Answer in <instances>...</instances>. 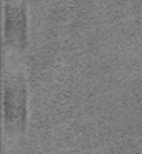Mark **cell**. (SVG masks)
<instances>
[{
    "label": "cell",
    "mask_w": 142,
    "mask_h": 154,
    "mask_svg": "<svg viewBox=\"0 0 142 154\" xmlns=\"http://www.w3.org/2000/svg\"><path fill=\"white\" fill-rule=\"evenodd\" d=\"M4 125L11 134H22L26 126V82L18 72L4 79Z\"/></svg>",
    "instance_id": "cell-1"
},
{
    "label": "cell",
    "mask_w": 142,
    "mask_h": 154,
    "mask_svg": "<svg viewBox=\"0 0 142 154\" xmlns=\"http://www.w3.org/2000/svg\"><path fill=\"white\" fill-rule=\"evenodd\" d=\"M27 38V18L23 0H5V45L23 50Z\"/></svg>",
    "instance_id": "cell-2"
}]
</instances>
